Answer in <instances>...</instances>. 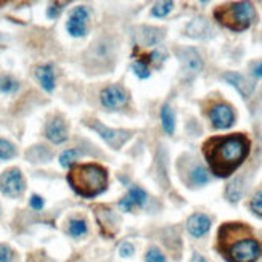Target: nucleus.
<instances>
[{"label": "nucleus", "mask_w": 262, "mask_h": 262, "mask_svg": "<svg viewBox=\"0 0 262 262\" xmlns=\"http://www.w3.org/2000/svg\"><path fill=\"white\" fill-rule=\"evenodd\" d=\"M172 8H174V2H158L151 8V15L155 18H164Z\"/></svg>", "instance_id": "c85d7f7f"}, {"label": "nucleus", "mask_w": 262, "mask_h": 262, "mask_svg": "<svg viewBox=\"0 0 262 262\" xmlns=\"http://www.w3.org/2000/svg\"><path fill=\"white\" fill-rule=\"evenodd\" d=\"M209 118L215 129H229L235 122V113L229 105H215L209 113Z\"/></svg>", "instance_id": "f8f14e48"}, {"label": "nucleus", "mask_w": 262, "mask_h": 262, "mask_svg": "<svg viewBox=\"0 0 262 262\" xmlns=\"http://www.w3.org/2000/svg\"><path fill=\"white\" fill-rule=\"evenodd\" d=\"M187 229L190 235L200 238L204 233H208V230L211 229V219L206 214H193L187 221Z\"/></svg>", "instance_id": "a211bd4d"}, {"label": "nucleus", "mask_w": 262, "mask_h": 262, "mask_svg": "<svg viewBox=\"0 0 262 262\" xmlns=\"http://www.w3.org/2000/svg\"><path fill=\"white\" fill-rule=\"evenodd\" d=\"M214 16L222 26L232 31L242 32L253 25L256 11L253 4L249 2H235L229 5H221L214 11Z\"/></svg>", "instance_id": "7ed1b4c3"}, {"label": "nucleus", "mask_w": 262, "mask_h": 262, "mask_svg": "<svg viewBox=\"0 0 262 262\" xmlns=\"http://www.w3.org/2000/svg\"><path fill=\"white\" fill-rule=\"evenodd\" d=\"M245 193V182L242 177H235L229 185H227V190H225V196L230 203H236L243 196Z\"/></svg>", "instance_id": "4be33fe9"}, {"label": "nucleus", "mask_w": 262, "mask_h": 262, "mask_svg": "<svg viewBox=\"0 0 262 262\" xmlns=\"http://www.w3.org/2000/svg\"><path fill=\"white\" fill-rule=\"evenodd\" d=\"M115 56L116 47L113 40L108 37H101L90 45V49L85 53V60L92 70H98V73H103L105 70H110L113 66Z\"/></svg>", "instance_id": "20e7f679"}, {"label": "nucleus", "mask_w": 262, "mask_h": 262, "mask_svg": "<svg viewBox=\"0 0 262 262\" xmlns=\"http://www.w3.org/2000/svg\"><path fill=\"white\" fill-rule=\"evenodd\" d=\"M222 253L225 259L230 262H256L262 253V248L259 242H256L253 236H249L235 242Z\"/></svg>", "instance_id": "39448f33"}, {"label": "nucleus", "mask_w": 262, "mask_h": 262, "mask_svg": "<svg viewBox=\"0 0 262 262\" xmlns=\"http://www.w3.org/2000/svg\"><path fill=\"white\" fill-rule=\"evenodd\" d=\"M97 221L98 225L101 227V232H103L106 236H113L118 232L119 227V219L118 215L113 212L108 208H98L97 209Z\"/></svg>", "instance_id": "4468645a"}, {"label": "nucleus", "mask_w": 262, "mask_h": 262, "mask_svg": "<svg viewBox=\"0 0 262 262\" xmlns=\"http://www.w3.org/2000/svg\"><path fill=\"white\" fill-rule=\"evenodd\" d=\"M25 188V177L19 169H8L0 177V191L8 198H18Z\"/></svg>", "instance_id": "0eeeda50"}, {"label": "nucleus", "mask_w": 262, "mask_h": 262, "mask_svg": "<svg viewBox=\"0 0 262 262\" xmlns=\"http://www.w3.org/2000/svg\"><path fill=\"white\" fill-rule=\"evenodd\" d=\"M66 179L71 188L82 198H95L108 187L106 169L94 163L71 166Z\"/></svg>", "instance_id": "f03ea898"}, {"label": "nucleus", "mask_w": 262, "mask_h": 262, "mask_svg": "<svg viewBox=\"0 0 262 262\" xmlns=\"http://www.w3.org/2000/svg\"><path fill=\"white\" fill-rule=\"evenodd\" d=\"M134 251H135V248H134V245L129 243V242H124V243H121V246H119V254H121L122 257H130V256L134 254Z\"/></svg>", "instance_id": "72a5a7b5"}, {"label": "nucleus", "mask_w": 262, "mask_h": 262, "mask_svg": "<svg viewBox=\"0 0 262 262\" xmlns=\"http://www.w3.org/2000/svg\"><path fill=\"white\" fill-rule=\"evenodd\" d=\"M132 70H134L135 76L140 77V79H148V77H150V74H151L150 64H148V61H145V60H137L132 64Z\"/></svg>", "instance_id": "cd10ccee"}, {"label": "nucleus", "mask_w": 262, "mask_h": 262, "mask_svg": "<svg viewBox=\"0 0 262 262\" xmlns=\"http://www.w3.org/2000/svg\"><path fill=\"white\" fill-rule=\"evenodd\" d=\"M249 139L243 134L212 137L203 145V153L212 172L217 177H229L243 164L249 155Z\"/></svg>", "instance_id": "f257e3e1"}, {"label": "nucleus", "mask_w": 262, "mask_h": 262, "mask_svg": "<svg viewBox=\"0 0 262 262\" xmlns=\"http://www.w3.org/2000/svg\"><path fill=\"white\" fill-rule=\"evenodd\" d=\"M137 40H139L142 45H156L163 40L164 37V31L158 29V28H148V26H142L139 28V32L135 34Z\"/></svg>", "instance_id": "6ab92c4d"}, {"label": "nucleus", "mask_w": 262, "mask_h": 262, "mask_svg": "<svg viewBox=\"0 0 262 262\" xmlns=\"http://www.w3.org/2000/svg\"><path fill=\"white\" fill-rule=\"evenodd\" d=\"M145 259H146V262H166L164 254L159 251L158 248H150V249H148Z\"/></svg>", "instance_id": "7c9ffc66"}, {"label": "nucleus", "mask_w": 262, "mask_h": 262, "mask_svg": "<svg viewBox=\"0 0 262 262\" xmlns=\"http://www.w3.org/2000/svg\"><path fill=\"white\" fill-rule=\"evenodd\" d=\"M185 34L193 39H209L212 36V28L208 19L195 18L188 23V26L185 28Z\"/></svg>", "instance_id": "dca6fc26"}, {"label": "nucleus", "mask_w": 262, "mask_h": 262, "mask_svg": "<svg viewBox=\"0 0 262 262\" xmlns=\"http://www.w3.org/2000/svg\"><path fill=\"white\" fill-rule=\"evenodd\" d=\"M29 204L34 211H40L43 208V198H40L39 195H32L29 200Z\"/></svg>", "instance_id": "c9c22d12"}, {"label": "nucleus", "mask_w": 262, "mask_h": 262, "mask_svg": "<svg viewBox=\"0 0 262 262\" xmlns=\"http://www.w3.org/2000/svg\"><path fill=\"white\" fill-rule=\"evenodd\" d=\"M161 124H163V129L167 134H174L176 129V116H174V111L167 103L163 105L161 108Z\"/></svg>", "instance_id": "5701e85b"}, {"label": "nucleus", "mask_w": 262, "mask_h": 262, "mask_svg": "<svg viewBox=\"0 0 262 262\" xmlns=\"http://www.w3.org/2000/svg\"><path fill=\"white\" fill-rule=\"evenodd\" d=\"M190 179H191V182L195 185H206L208 182H209V174H208V170L204 169L203 166H196L195 169L191 170Z\"/></svg>", "instance_id": "b1692460"}, {"label": "nucleus", "mask_w": 262, "mask_h": 262, "mask_svg": "<svg viewBox=\"0 0 262 262\" xmlns=\"http://www.w3.org/2000/svg\"><path fill=\"white\" fill-rule=\"evenodd\" d=\"M177 55L182 63V74H184L185 79L195 77L203 70V60L196 49H180L177 50Z\"/></svg>", "instance_id": "1a4fd4ad"}, {"label": "nucleus", "mask_w": 262, "mask_h": 262, "mask_svg": "<svg viewBox=\"0 0 262 262\" xmlns=\"http://www.w3.org/2000/svg\"><path fill=\"white\" fill-rule=\"evenodd\" d=\"M224 79L230 85H233L238 90V92L243 95V98L251 97V94L254 92V84H253V81H249V79H246L242 74H238V73H225L224 74Z\"/></svg>", "instance_id": "f3484780"}, {"label": "nucleus", "mask_w": 262, "mask_h": 262, "mask_svg": "<svg viewBox=\"0 0 262 262\" xmlns=\"http://www.w3.org/2000/svg\"><path fill=\"white\" fill-rule=\"evenodd\" d=\"M13 259V251L7 245H0V262H11Z\"/></svg>", "instance_id": "473e14b6"}, {"label": "nucleus", "mask_w": 262, "mask_h": 262, "mask_svg": "<svg viewBox=\"0 0 262 262\" xmlns=\"http://www.w3.org/2000/svg\"><path fill=\"white\" fill-rule=\"evenodd\" d=\"M19 89V84L16 79L10 76H0V92L2 94H13Z\"/></svg>", "instance_id": "393cba45"}, {"label": "nucleus", "mask_w": 262, "mask_h": 262, "mask_svg": "<svg viewBox=\"0 0 262 262\" xmlns=\"http://www.w3.org/2000/svg\"><path fill=\"white\" fill-rule=\"evenodd\" d=\"M68 232H70L71 236H82L87 233V222L82 219H73V221H70Z\"/></svg>", "instance_id": "a878e982"}, {"label": "nucleus", "mask_w": 262, "mask_h": 262, "mask_svg": "<svg viewBox=\"0 0 262 262\" xmlns=\"http://www.w3.org/2000/svg\"><path fill=\"white\" fill-rule=\"evenodd\" d=\"M251 209L256 215H259V217H262V190L257 191L254 198L251 200Z\"/></svg>", "instance_id": "2f4dec72"}, {"label": "nucleus", "mask_w": 262, "mask_h": 262, "mask_svg": "<svg viewBox=\"0 0 262 262\" xmlns=\"http://www.w3.org/2000/svg\"><path fill=\"white\" fill-rule=\"evenodd\" d=\"M148 196H146V193L145 190H142L140 187H132L129 190V193L126 196H124L121 201H119V208L124 211V212H129L132 208H140L143 206V204L146 203Z\"/></svg>", "instance_id": "2eb2a0df"}, {"label": "nucleus", "mask_w": 262, "mask_h": 262, "mask_svg": "<svg viewBox=\"0 0 262 262\" xmlns=\"http://www.w3.org/2000/svg\"><path fill=\"white\" fill-rule=\"evenodd\" d=\"M191 262H208L206 259H204L201 254H198V253H195L193 254V257H191Z\"/></svg>", "instance_id": "e433bc0d"}, {"label": "nucleus", "mask_w": 262, "mask_h": 262, "mask_svg": "<svg viewBox=\"0 0 262 262\" xmlns=\"http://www.w3.org/2000/svg\"><path fill=\"white\" fill-rule=\"evenodd\" d=\"M100 101L106 110H119L127 105V92L121 85H108L100 92Z\"/></svg>", "instance_id": "9d476101"}, {"label": "nucleus", "mask_w": 262, "mask_h": 262, "mask_svg": "<svg viewBox=\"0 0 262 262\" xmlns=\"http://www.w3.org/2000/svg\"><path fill=\"white\" fill-rule=\"evenodd\" d=\"M63 5L64 4H53V5H50L47 8V16L52 18V19H55L56 16H60V13L63 11Z\"/></svg>", "instance_id": "f704fd0d"}, {"label": "nucleus", "mask_w": 262, "mask_h": 262, "mask_svg": "<svg viewBox=\"0 0 262 262\" xmlns=\"http://www.w3.org/2000/svg\"><path fill=\"white\" fill-rule=\"evenodd\" d=\"M45 137L55 145H60L68 140V127L61 116H53L45 126Z\"/></svg>", "instance_id": "ddd939ff"}, {"label": "nucleus", "mask_w": 262, "mask_h": 262, "mask_svg": "<svg viewBox=\"0 0 262 262\" xmlns=\"http://www.w3.org/2000/svg\"><path fill=\"white\" fill-rule=\"evenodd\" d=\"M87 126L90 129H94L101 139H103L113 150H119V148L126 143L129 139L132 132L130 130H122V129H110L106 127L105 124H101L100 121L94 119V121H87Z\"/></svg>", "instance_id": "423d86ee"}, {"label": "nucleus", "mask_w": 262, "mask_h": 262, "mask_svg": "<svg viewBox=\"0 0 262 262\" xmlns=\"http://www.w3.org/2000/svg\"><path fill=\"white\" fill-rule=\"evenodd\" d=\"M36 77L45 92H52L55 89V73L50 64H42L36 68Z\"/></svg>", "instance_id": "aec40b11"}, {"label": "nucleus", "mask_w": 262, "mask_h": 262, "mask_svg": "<svg viewBox=\"0 0 262 262\" xmlns=\"http://www.w3.org/2000/svg\"><path fill=\"white\" fill-rule=\"evenodd\" d=\"M249 236H251V230L245 224H224L219 230V249L225 251L235 242Z\"/></svg>", "instance_id": "6e6552de"}, {"label": "nucleus", "mask_w": 262, "mask_h": 262, "mask_svg": "<svg viewBox=\"0 0 262 262\" xmlns=\"http://www.w3.org/2000/svg\"><path fill=\"white\" fill-rule=\"evenodd\" d=\"M15 156H16L15 145L5 139H0V159H2V161H7V159H11Z\"/></svg>", "instance_id": "bb28decb"}, {"label": "nucleus", "mask_w": 262, "mask_h": 262, "mask_svg": "<svg viewBox=\"0 0 262 262\" xmlns=\"http://www.w3.org/2000/svg\"><path fill=\"white\" fill-rule=\"evenodd\" d=\"M254 76H257V77H262V61L254 68Z\"/></svg>", "instance_id": "4c0bfd02"}, {"label": "nucleus", "mask_w": 262, "mask_h": 262, "mask_svg": "<svg viewBox=\"0 0 262 262\" xmlns=\"http://www.w3.org/2000/svg\"><path fill=\"white\" fill-rule=\"evenodd\" d=\"M87 21H89V8L84 5L76 7L71 11L70 19L66 23V29L73 37H84L87 34Z\"/></svg>", "instance_id": "9b49d317"}, {"label": "nucleus", "mask_w": 262, "mask_h": 262, "mask_svg": "<svg viewBox=\"0 0 262 262\" xmlns=\"http://www.w3.org/2000/svg\"><path fill=\"white\" fill-rule=\"evenodd\" d=\"M52 158H53V153L43 145L32 146L26 153V159L31 163H49Z\"/></svg>", "instance_id": "412c9836"}, {"label": "nucleus", "mask_w": 262, "mask_h": 262, "mask_svg": "<svg viewBox=\"0 0 262 262\" xmlns=\"http://www.w3.org/2000/svg\"><path fill=\"white\" fill-rule=\"evenodd\" d=\"M77 156H79V151L74 150V148H71V150H64L60 155V164L63 167H71V166H74V161L77 159Z\"/></svg>", "instance_id": "c756f323"}]
</instances>
